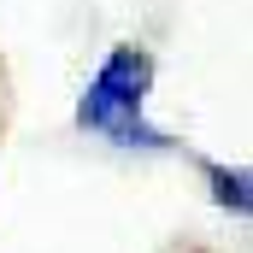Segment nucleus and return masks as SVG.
I'll use <instances>...</instances> for the list:
<instances>
[{"label": "nucleus", "instance_id": "f257e3e1", "mask_svg": "<svg viewBox=\"0 0 253 253\" xmlns=\"http://www.w3.org/2000/svg\"><path fill=\"white\" fill-rule=\"evenodd\" d=\"M147 88H153V53L135 42H118L88 77L77 100V124L112 147H171L165 129L147 124Z\"/></svg>", "mask_w": 253, "mask_h": 253}, {"label": "nucleus", "instance_id": "f03ea898", "mask_svg": "<svg viewBox=\"0 0 253 253\" xmlns=\"http://www.w3.org/2000/svg\"><path fill=\"white\" fill-rule=\"evenodd\" d=\"M200 171H206L212 194H218V206H230L236 218H248V206H253V194H248V171H230V165H218V159H206Z\"/></svg>", "mask_w": 253, "mask_h": 253}]
</instances>
